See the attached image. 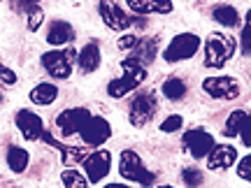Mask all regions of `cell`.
<instances>
[{
    "label": "cell",
    "instance_id": "6da1fadb",
    "mask_svg": "<svg viewBox=\"0 0 251 188\" xmlns=\"http://www.w3.org/2000/svg\"><path fill=\"white\" fill-rule=\"evenodd\" d=\"M237 51V40L228 33H209L205 40V68L221 70Z\"/></svg>",
    "mask_w": 251,
    "mask_h": 188
},
{
    "label": "cell",
    "instance_id": "7a4b0ae2",
    "mask_svg": "<svg viewBox=\"0 0 251 188\" xmlns=\"http://www.w3.org/2000/svg\"><path fill=\"white\" fill-rule=\"evenodd\" d=\"M121 68H124V74L107 84V95L114 100L126 98L128 93H133L135 89H140L144 81H147V68L144 65H137V63L124 58Z\"/></svg>",
    "mask_w": 251,
    "mask_h": 188
},
{
    "label": "cell",
    "instance_id": "3957f363",
    "mask_svg": "<svg viewBox=\"0 0 251 188\" xmlns=\"http://www.w3.org/2000/svg\"><path fill=\"white\" fill-rule=\"evenodd\" d=\"M119 174L128 181H135V184H140V186H153V181H156V174L149 172L144 167L142 158L137 156V151L133 149H126L121 151L119 156Z\"/></svg>",
    "mask_w": 251,
    "mask_h": 188
},
{
    "label": "cell",
    "instance_id": "277c9868",
    "mask_svg": "<svg viewBox=\"0 0 251 188\" xmlns=\"http://www.w3.org/2000/svg\"><path fill=\"white\" fill-rule=\"evenodd\" d=\"M75 58H77L75 49H54V51L42 54L40 63H42V68H45V72L49 77H54V79H70Z\"/></svg>",
    "mask_w": 251,
    "mask_h": 188
},
{
    "label": "cell",
    "instance_id": "5b68a950",
    "mask_svg": "<svg viewBox=\"0 0 251 188\" xmlns=\"http://www.w3.org/2000/svg\"><path fill=\"white\" fill-rule=\"evenodd\" d=\"M202 45V40L196 33H179L170 40V45L165 47L163 58L165 63H179V61H188L198 54V49Z\"/></svg>",
    "mask_w": 251,
    "mask_h": 188
},
{
    "label": "cell",
    "instance_id": "8992f818",
    "mask_svg": "<svg viewBox=\"0 0 251 188\" xmlns=\"http://www.w3.org/2000/svg\"><path fill=\"white\" fill-rule=\"evenodd\" d=\"M156 109H158V100L153 95V91H144L140 95H135L133 102H130L128 121H130L135 128H144V125H149L153 121Z\"/></svg>",
    "mask_w": 251,
    "mask_h": 188
},
{
    "label": "cell",
    "instance_id": "52a82bcc",
    "mask_svg": "<svg viewBox=\"0 0 251 188\" xmlns=\"http://www.w3.org/2000/svg\"><path fill=\"white\" fill-rule=\"evenodd\" d=\"M202 91L214 100H235L242 93V84L230 74H214L202 79Z\"/></svg>",
    "mask_w": 251,
    "mask_h": 188
},
{
    "label": "cell",
    "instance_id": "ba28073f",
    "mask_svg": "<svg viewBox=\"0 0 251 188\" xmlns=\"http://www.w3.org/2000/svg\"><path fill=\"white\" fill-rule=\"evenodd\" d=\"M214 135L207 133L205 128H191L186 133L181 135V146H184V151L191 156V158H196V161H202L207 153L212 151V146H214Z\"/></svg>",
    "mask_w": 251,
    "mask_h": 188
},
{
    "label": "cell",
    "instance_id": "9c48e42d",
    "mask_svg": "<svg viewBox=\"0 0 251 188\" xmlns=\"http://www.w3.org/2000/svg\"><path fill=\"white\" fill-rule=\"evenodd\" d=\"M91 117H93V114H91V109H86V107H68L56 117V130H58L61 137L79 135V130L84 128V123H86Z\"/></svg>",
    "mask_w": 251,
    "mask_h": 188
},
{
    "label": "cell",
    "instance_id": "30bf717a",
    "mask_svg": "<svg viewBox=\"0 0 251 188\" xmlns=\"http://www.w3.org/2000/svg\"><path fill=\"white\" fill-rule=\"evenodd\" d=\"M98 12H100L102 24H105L109 30L124 33V30H128V26L133 24V19L128 17V12L119 5V0H100Z\"/></svg>",
    "mask_w": 251,
    "mask_h": 188
},
{
    "label": "cell",
    "instance_id": "8fae6325",
    "mask_svg": "<svg viewBox=\"0 0 251 188\" xmlns=\"http://www.w3.org/2000/svg\"><path fill=\"white\" fill-rule=\"evenodd\" d=\"M84 172H86V179L89 184H100L112 170V153L107 149H98L93 153H86V158L81 161Z\"/></svg>",
    "mask_w": 251,
    "mask_h": 188
},
{
    "label": "cell",
    "instance_id": "7c38bea8",
    "mask_svg": "<svg viewBox=\"0 0 251 188\" xmlns=\"http://www.w3.org/2000/svg\"><path fill=\"white\" fill-rule=\"evenodd\" d=\"M79 137L86 146H102V144L112 137V125H109L107 118L93 114V117L84 123V128L79 130Z\"/></svg>",
    "mask_w": 251,
    "mask_h": 188
},
{
    "label": "cell",
    "instance_id": "4fadbf2b",
    "mask_svg": "<svg viewBox=\"0 0 251 188\" xmlns=\"http://www.w3.org/2000/svg\"><path fill=\"white\" fill-rule=\"evenodd\" d=\"M14 123H17L21 137L28 140V142H37L42 137V133H45V121L33 109H19L14 114Z\"/></svg>",
    "mask_w": 251,
    "mask_h": 188
},
{
    "label": "cell",
    "instance_id": "5bb4252c",
    "mask_svg": "<svg viewBox=\"0 0 251 188\" xmlns=\"http://www.w3.org/2000/svg\"><path fill=\"white\" fill-rule=\"evenodd\" d=\"M205 158H207V167L212 172H224L237 163V149L230 146V144H214L212 151L207 153Z\"/></svg>",
    "mask_w": 251,
    "mask_h": 188
},
{
    "label": "cell",
    "instance_id": "9a60e30c",
    "mask_svg": "<svg viewBox=\"0 0 251 188\" xmlns=\"http://www.w3.org/2000/svg\"><path fill=\"white\" fill-rule=\"evenodd\" d=\"M40 140H42V142H47L49 146L58 149V151H61L63 165H68V167H70V165H77V163H81L84 158H86V153H89L86 149H84V146H68V144H61L58 140H56V137H51V135L47 133V130L42 133V137H40Z\"/></svg>",
    "mask_w": 251,
    "mask_h": 188
},
{
    "label": "cell",
    "instance_id": "2e32d148",
    "mask_svg": "<svg viewBox=\"0 0 251 188\" xmlns=\"http://www.w3.org/2000/svg\"><path fill=\"white\" fill-rule=\"evenodd\" d=\"M247 123H249V112L247 109H235L230 112V117L224 123V135L226 137H242V144L249 146L247 140Z\"/></svg>",
    "mask_w": 251,
    "mask_h": 188
},
{
    "label": "cell",
    "instance_id": "e0dca14e",
    "mask_svg": "<svg viewBox=\"0 0 251 188\" xmlns=\"http://www.w3.org/2000/svg\"><path fill=\"white\" fill-rule=\"evenodd\" d=\"M126 5L130 12L147 17V14H170L175 5L172 0H126Z\"/></svg>",
    "mask_w": 251,
    "mask_h": 188
},
{
    "label": "cell",
    "instance_id": "ac0fdd59",
    "mask_svg": "<svg viewBox=\"0 0 251 188\" xmlns=\"http://www.w3.org/2000/svg\"><path fill=\"white\" fill-rule=\"evenodd\" d=\"M75 28L68 24V21H51L49 24V30H47V42L51 47H65L70 45V42H75Z\"/></svg>",
    "mask_w": 251,
    "mask_h": 188
},
{
    "label": "cell",
    "instance_id": "d6986e66",
    "mask_svg": "<svg viewBox=\"0 0 251 188\" xmlns=\"http://www.w3.org/2000/svg\"><path fill=\"white\" fill-rule=\"evenodd\" d=\"M77 65H79V70L84 74H91V72H96L100 68V45L93 40L89 45L81 47V51H77Z\"/></svg>",
    "mask_w": 251,
    "mask_h": 188
},
{
    "label": "cell",
    "instance_id": "ffe728a7",
    "mask_svg": "<svg viewBox=\"0 0 251 188\" xmlns=\"http://www.w3.org/2000/svg\"><path fill=\"white\" fill-rule=\"evenodd\" d=\"M156 49H158V40L156 37H149V40H137V45L130 49V56L128 61L137 63V65H149V63L156 58Z\"/></svg>",
    "mask_w": 251,
    "mask_h": 188
},
{
    "label": "cell",
    "instance_id": "44dd1931",
    "mask_svg": "<svg viewBox=\"0 0 251 188\" xmlns=\"http://www.w3.org/2000/svg\"><path fill=\"white\" fill-rule=\"evenodd\" d=\"M28 98H30V102H35V105H40V107L54 105L56 100H58V86L51 84V81H42V84H37V86L30 89Z\"/></svg>",
    "mask_w": 251,
    "mask_h": 188
},
{
    "label": "cell",
    "instance_id": "7402d4cb",
    "mask_svg": "<svg viewBox=\"0 0 251 188\" xmlns=\"http://www.w3.org/2000/svg\"><path fill=\"white\" fill-rule=\"evenodd\" d=\"M212 19L216 24H221L224 28H235L240 26V12L233 5H216L212 9Z\"/></svg>",
    "mask_w": 251,
    "mask_h": 188
},
{
    "label": "cell",
    "instance_id": "603a6c76",
    "mask_svg": "<svg viewBox=\"0 0 251 188\" xmlns=\"http://www.w3.org/2000/svg\"><path fill=\"white\" fill-rule=\"evenodd\" d=\"M161 91H163V95H165L168 100L179 102V100H184V95H186L188 86H186V81L179 79V77H168V79L163 81Z\"/></svg>",
    "mask_w": 251,
    "mask_h": 188
},
{
    "label": "cell",
    "instance_id": "cb8c5ba5",
    "mask_svg": "<svg viewBox=\"0 0 251 188\" xmlns=\"http://www.w3.org/2000/svg\"><path fill=\"white\" fill-rule=\"evenodd\" d=\"M28 163H30V153L26 149H21V146H9L7 149V167L12 172H17V174L26 172Z\"/></svg>",
    "mask_w": 251,
    "mask_h": 188
},
{
    "label": "cell",
    "instance_id": "d4e9b609",
    "mask_svg": "<svg viewBox=\"0 0 251 188\" xmlns=\"http://www.w3.org/2000/svg\"><path fill=\"white\" fill-rule=\"evenodd\" d=\"M61 181L65 188H89V179L81 172L75 170V167H65L61 172Z\"/></svg>",
    "mask_w": 251,
    "mask_h": 188
},
{
    "label": "cell",
    "instance_id": "484cf974",
    "mask_svg": "<svg viewBox=\"0 0 251 188\" xmlns=\"http://www.w3.org/2000/svg\"><path fill=\"white\" fill-rule=\"evenodd\" d=\"M181 181H184L188 188H198V186H202L205 174H202V170H198V167H184V170H181Z\"/></svg>",
    "mask_w": 251,
    "mask_h": 188
},
{
    "label": "cell",
    "instance_id": "4316f807",
    "mask_svg": "<svg viewBox=\"0 0 251 188\" xmlns=\"http://www.w3.org/2000/svg\"><path fill=\"white\" fill-rule=\"evenodd\" d=\"M42 21H45V12H42V7L37 5V7H33L30 12H26V26L30 33H35L37 28L42 26Z\"/></svg>",
    "mask_w": 251,
    "mask_h": 188
},
{
    "label": "cell",
    "instance_id": "83f0119b",
    "mask_svg": "<svg viewBox=\"0 0 251 188\" xmlns=\"http://www.w3.org/2000/svg\"><path fill=\"white\" fill-rule=\"evenodd\" d=\"M184 128V117H179V114H170V117H165V121L161 123V133H177V130H181Z\"/></svg>",
    "mask_w": 251,
    "mask_h": 188
},
{
    "label": "cell",
    "instance_id": "f1b7e54d",
    "mask_svg": "<svg viewBox=\"0 0 251 188\" xmlns=\"http://www.w3.org/2000/svg\"><path fill=\"white\" fill-rule=\"evenodd\" d=\"M237 177L244 181L251 179V158L249 156H242V158H240V163H237Z\"/></svg>",
    "mask_w": 251,
    "mask_h": 188
},
{
    "label": "cell",
    "instance_id": "f546056e",
    "mask_svg": "<svg viewBox=\"0 0 251 188\" xmlns=\"http://www.w3.org/2000/svg\"><path fill=\"white\" fill-rule=\"evenodd\" d=\"M0 81H2V84H7V86H14V84H17V72L9 70L2 61H0Z\"/></svg>",
    "mask_w": 251,
    "mask_h": 188
},
{
    "label": "cell",
    "instance_id": "4dcf8cb0",
    "mask_svg": "<svg viewBox=\"0 0 251 188\" xmlns=\"http://www.w3.org/2000/svg\"><path fill=\"white\" fill-rule=\"evenodd\" d=\"M42 0H12V7L17 9V12H21V14H26V12H30L33 7H37Z\"/></svg>",
    "mask_w": 251,
    "mask_h": 188
},
{
    "label": "cell",
    "instance_id": "1f68e13d",
    "mask_svg": "<svg viewBox=\"0 0 251 188\" xmlns=\"http://www.w3.org/2000/svg\"><path fill=\"white\" fill-rule=\"evenodd\" d=\"M240 42H242V54L249 56L251 47H249V17H244L242 21V35H240Z\"/></svg>",
    "mask_w": 251,
    "mask_h": 188
},
{
    "label": "cell",
    "instance_id": "d6a6232c",
    "mask_svg": "<svg viewBox=\"0 0 251 188\" xmlns=\"http://www.w3.org/2000/svg\"><path fill=\"white\" fill-rule=\"evenodd\" d=\"M137 40H140V37H137V35H130V33H128V35H121V37H119L117 47H119V49H121V51H126V49L130 51V49H133V47L137 45Z\"/></svg>",
    "mask_w": 251,
    "mask_h": 188
},
{
    "label": "cell",
    "instance_id": "836d02e7",
    "mask_svg": "<svg viewBox=\"0 0 251 188\" xmlns=\"http://www.w3.org/2000/svg\"><path fill=\"white\" fill-rule=\"evenodd\" d=\"M102 188H133V186H128V184H112V181H109V184H105Z\"/></svg>",
    "mask_w": 251,
    "mask_h": 188
},
{
    "label": "cell",
    "instance_id": "e575fe53",
    "mask_svg": "<svg viewBox=\"0 0 251 188\" xmlns=\"http://www.w3.org/2000/svg\"><path fill=\"white\" fill-rule=\"evenodd\" d=\"M158 188H177V186H158Z\"/></svg>",
    "mask_w": 251,
    "mask_h": 188
},
{
    "label": "cell",
    "instance_id": "d590c367",
    "mask_svg": "<svg viewBox=\"0 0 251 188\" xmlns=\"http://www.w3.org/2000/svg\"><path fill=\"white\" fill-rule=\"evenodd\" d=\"M0 102H2V93H0Z\"/></svg>",
    "mask_w": 251,
    "mask_h": 188
}]
</instances>
